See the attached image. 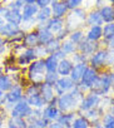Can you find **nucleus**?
I'll use <instances>...</instances> for the list:
<instances>
[{"label":"nucleus","instance_id":"obj_1","mask_svg":"<svg viewBox=\"0 0 114 128\" xmlns=\"http://www.w3.org/2000/svg\"><path fill=\"white\" fill-rule=\"evenodd\" d=\"M84 93L75 86L72 90L62 94L58 97V102H56V107L59 108L60 113L65 112H77L79 103L83 98Z\"/></svg>","mask_w":114,"mask_h":128},{"label":"nucleus","instance_id":"obj_2","mask_svg":"<svg viewBox=\"0 0 114 128\" xmlns=\"http://www.w3.org/2000/svg\"><path fill=\"white\" fill-rule=\"evenodd\" d=\"M46 69H45V63H44V58H38L34 62H31L28 66V70H26V78L30 83L34 84H40L44 82V77H45Z\"/></svg>","mask_w":114,"mask_h":128},{"label":"nucleus","instance_id":"obj_3","mask_svg":"<svg viewBox=\"0 0 114 128\" xmlns=\"http://www.w3.org/2000/svg\"><path fill=\"white\" fill-rule=\"evenodd\" d=\"M112 88H113V84H112V80H110V77H109V69H108V70L99 72L95 82L93 83L90 92L98 94L99 97H103V96L110 94Z\"/></svg>","mask_w":114,"mask_h":128},{"label":"nucleus","instance_id":"obj_4","mask_svg":"<svg viewBox=\"0 0 114 128\" xmlns=\"http://www.w3.org/2000/svg\"><path fill=\"white\" fill-rule=\"evenodd\" d=\"M108 54L109 50L107 48H99L94 54H92L88 59V66L90 68H94L95 70L100 72L104 69H108L107 62H108Z\"/></svg>","mask_w":114,"mask_h":128},{"label":"nucleus","instance_id":"obj_5","mask_svg":"<svg viewBox=\"0 0 114 128\" xmlns=\"http://www.w3.org/2000/svg\"><path fill=\"white\" fill-rule=\"evenodd\" d=\"M99 102H100V97L93 92H88L83 96L80 103H79V107H78V110L77 113L78 114H83L84 112L89 110V109H93V108H97L99 106Z\"/></svg>","mask_w":114,"mask_h":128},{"label":"nucleus","instance_id":"obj_6","mask_svg":"<svg viewBox=\"0 0 114 128\" xmlns=\"http://www.w3.org/2000/svg\"><path fill=\"white\" fill-rule=\"evenodd\" d=\"M98 74H99V72H98V70H95L94 68L88 67V68H87V70H85V73L83 74V77H82L80 82L77 84V87H78V88L84 93V94H85V93H88V92H90V89H92V87H93V83L95 82V79H97Z\"/></svg>","mask_w":114,"mask_h":128},{"label":"nucleus","instance_id":"obj_7","mask_svg":"<svg viewBox=\"0 0 114 128\" xmlns=\"http://www.w3.org/2000/svg\"><path fill=\"white\" fill-rule=\"evenodd\" d=\"M33 112V108L28 104V102L25 99L19 100L18 103H15L14 106H11L9 108V116L10 117H16V118H24L26 119Z\"/></svg>","mask_w":114,"mask_h":128},{"label":"nucleus","instance_id":"obj_8","mask_svg":"<svg viewBox=\"0 0 114 128\" xmlns=\"http://www.w3.org/2000/svg\"><path fill=\"white\" fill-rule=\"evenodd\" d=\"M21 99H24V88L20 84H14L11 89L5 93V106L4 107L9 110L11 106H14Z\"/></svg>","mask_w":114,"mask_h":128},{"label":"nucleus","instance_id":"obj_9","mask_svg":"<svg viewBox=\"0 0 114 128\" xmlns=\"http://www.w3.org/2000/svg\"><path fill=\"white\" fill-rule=\"evenodd\" d=\"M35 59H38L35 48H24V49H21V53L15 58V63L19 68H24V67L26 68Z\"/></svg>","mask_w":114,"mask_h":128},{"label":"nucleus","instance_id":"obj_10","mask_svg":"<svg viewBox=\"0 0 114 128\" xmlns=\"http://www.w3.org/2000/svg\"><path fill=\"white\" fill-rule=\"evenodd\" d=\"M77 84L72 80V78L68 76V77H59V79L56 80V83L53 86L54 88V92H55V96H62L69 90H72Z\"/></svg>","mask_w":114,"mask_h":128},{"label":"nucleus","instance_id":"obj_11","mask_svg":"<svg viewBox=\"0 0 114 128\" xmlns=\"http://www.w3.org/2000/svg\"><path fill=\"white\" fill-rule=\"evenodd\" d=\"M100 48V44H99V42H89V40H87L85 38L77 45V52H80V53H83V54H85L88 58L92 55V54H94L98 49Z\"/></svg>","mask_w":114,"mask_h":128},{"label":"nucleus","instance_id":"obj_12","mask_svg":"<svg viewBox=\"0 0 114 128\" xmlns=\"http://www.w3.org/2000/svg\"><path fill=\"white\" fill-rule=\"evenodd\" d=\"M39 12V8L36 4H24L23 9H21V16L23 20L21 23H34L35 16Z\"/></svg>","mask_w":114,"mask_h":128},{"label":"nucleus","instance_id":"obj_13","mask_svg":"<svg viewBox=\"0 0 114 128\" xmlns=\"http://www.w3.org/2000/svg\"><path fill=\"white\" fill-rule=\"evenodd\" d=\"M36 32H38V42H39V45H46L50 40H53V39L55 38V35H54L50 30H48V29L45 28V23H41V25L38 26Z\"/></svg>","mask_w":114,"mask_h":128},{"label":"nucleus","instance_id":"obj_14","mask_svg":"<svg viewBox=\"0 0 114 128\" xmlns=\"http://www.w3.org/2000/svg\"><path fill=\"white\" fill-rule=\"evenodd\" d=\"M74 67V63L72 62V59L69 58H64L60 59L58 63V68H56V73L59 77H68L70 76V72Z\"/></svg>","mask_w":114,"mask_h":128},{"label":"nucleus","instance_id":"obj_15","mask_svg":"<svg viewBox=\"0 0 114 128\" xmlns=\"http://www.w3.org/2000/svg\"><path fill=\"white\" fill-rule=\"evenodd\" d=\"M43 118L46 119L49 123L50 122H55L58 119V117L60 116V110L56 106H50V104H46L43 109Z\"/></svg>","mask_w":114,"mask_h":128},{"label":"nucleus","instance_id":"obj_16","mask_svg":"<svg viewBox=\"0 0 114 128\" xmlns=\"http://www.w3.org/2000/svg\"><path fill=\"white\" fill-rule=\"evenodd\" d=\"M88 67H89V66H88V63L74 64V67H73V69H72L69 77L72 78V80H73L75 84H78V83L80 82V79H82V77H83V74L85 73V70H87Z\"/></svg>","mask_w":114,"mask_h":128},{"label":"nucleus","instance_id":"obj_17","mask_svg":"<svg viewBox=\"0 0 114 128\" xmlns=\"http://www.w3.org/2000/svg\"><path fill=\"white\" fill-rule=\"evenodd\" d=\"M51 15H53V18H63V16H65L67 15V13H68V6H67V4H65V2H55V3H51Z\"/></svg>","mask_w":114,"mask_h":128},{"label":"nucleus","instance_id":"obj_18","mask_svg":"<svg viewBox=\"0 0 114 128\" xmlns=\"http://www.w3.org/2000/svg\"><path fill=\"white\" fill-rule=\"evenodd\" d=\"M21 45L24 48H35L39 45L38 42V32L36 30H31L24 34V38L21 40Z\"/></svg>","mask_w":114,"mask_h":128},{"label":"nucleus","instance_id":"obj_19","mask_svg":"<svg viewBox=\"0 0 114 128\" xmlns=\"http://www.w3.org/2000/svg\"><path fill=\"white\" fill-rule=\"evenodd\" d=\"M39 90H40V96L43 97V99L45 100V103H50L55 97V92H54V88L53 86H49V84H45V83H40L39 84Z\"/></svg>","mask_w":114,"mask_h":128},{"label":"nucleus","instance_id":"obj_20","mask_svg":"<svg viewBox=\"0 0 114 128\" xmlns=\"http://www.w3.org/2000/svg\"><path fill=\"white\" fill-rule=\"evenodd\" d=\"M3 18H4V20H5L6 23L15 24V25H20V24H21V20H23L21 12H20V10H15V9H9L8 13H6Z\"/></svg>","mask_w":114,"mask_h":128},{"label":"nucleus","instance_id":"obj_21","mask_svg":"<svg viewBox=\"0 0 114 128\" xmlns=\"http://www.w3.org/2000/svg\"><path fill=\"white\" fill-rule=\"evenodd\" d=\"M45 28L48 29V30H50L54 35L58 33V32H60L63 28H64V22L60 19V18H50L46 23H45Z\"/></svg>","mask_w":114,"mask_h":128},{"label":"nucleus","instance_id":"obj_22","mask_svg":"<svg viewBox=\"0 0 114 128\" xmlns=\"http://www.w3.org/2000/svg\"><path fill=\"white\" fill-rule=\"evenodd\" d=\"M85 39L89 42H99L100 39H103V28L99 25L90 26V29L85 35Z\"/></svg>","mask_w":114,"mask_h":128},{"label":"nucleus","instance_id":"obj_23","mask_svg":"<svg viewBox=\"0 0 114 128\" xmlns=\"http://www.w3.org/2000/svg\"><path fill=\"white\" fill-rule=\"evenodd\" d=\"M78 116L77 112H65V113H60V116L58 117L56 122H59L60 124H63L65 128H70L73 124V120L75 119V117Z\"/></svg>","mask_w":114,"mask_h":128},{"label":"nucleus","instance_id":"obj_24","mask_svg":"<svg viewBox=\"0 0 114 128\" xmlns=\"http://www.w3.org/2000/svg\"><path fill=\"white\" fill-rule=\"evenodd\" d=\"M24 99L28 102V104H29L31 108H35V109H43V108L46 106V103H45V100L43 99V97L40 96V93H39V94H35V96L26 97V98H24Z\"/></svg>","mask_w":114,"mask_h":128},{"label":"nucleus","instance_id":"obj_25","mask_svg":"<svg viewBox=\"0 0 114 128\" xmlns=\"http://www.w3.org/2000/svg\"><path fill=\"white\" fill-rule=\"evenodd\" d=\"M6 128H28V122L24 118H16V117H8L6 122Z\"/></svg>","mask_w":114,"mask_h":128},{"label":"nucleus","instance_id":"obj_26","mask_svg":"<svg viewBox=\"0 0 114 128\" xmlns=\"http://www.w3.org/2000/svg\"><path fill=\"white\" fill-rule=\"evenodd\" d=\"M100 16L104 23H113L114 22V8L110 5H104L99 10Z\"/></svg>","mask_w":114,"mask_h":128},{"label":"nucleus","instance_id":"obj_27","mask_svg":"<svg viewBox=\"0 0 114 128\" xmlns=\"http://www.w3.org/2000/svg\"><path fill=\"white\" fill-rule=\"evenodd\" d=\"M44 63H45V69H46V72H56L59 59L56 58L54 54H49V55H46V56L44 58Z\"/></svg>","mask_w":114,"mask_h":128},{"label":"nucleus","instance_id":"obj_28","mask_svg":"<svg viewBox=\"0 0 114 128\" xmlns=\"http://www.w3.org/2000/svg\"><path fill=\"white\" fill-rule=\"evenodd\" d=\"M103 114H104V112H103L102 109H99L98 107H97V108H93V109H89V110H87V112L83 113V116H84L90 123H94V122H97V120H100V118H102Z\"/></svg>","mask_w":114,"mask_h":128},{"label":"nucleus","instance_id":"obj_29","mask_svg":"<svg viewBox=\"0 0 114 128\" xmlns=\"http://www.w3.org/2000/svg\"><path fill=\"white\" fill-rule=\"evenodd\" d=\"M13 86H14V82L9 74H6V73L0 74V90L3 93H6L8 90H10Z\"/></svg>","mask_w":114,"mask_h":128},{"label":"nucleus","instance_id":"obj_30","mask_svg":"<svg viewBox=\"0 0 114 128\" xmlns=\"http://www.w3.org/2000/svg\"><path fill=\"white\" fill-rule=\"evenodd\" d=\"M87 23H88V25H90V26H94V25L102 26V24H104V22H103V19H102V16H100L99 10H93V12H90V13L88 14V16H87Z\"/></svg>","mask_w":114,"mask_h":128},{"label":"nucleus","instance_id":"obj_31","mask_svg":"<svg viewBox=\"0 0 114 128\" xmlns=\"http://www.w3.org/2000/svg\"><path fill=\"white\" fill-rule=\"evenodd\" d=\"M60 50L64 52L65 55H72L77 52V45L73 42H70L69 39H65L60 43Z\"/></svg>","mask_w":114,"mask_h":128},{"label":"nucleus","instance_id":"obj_32","mask_svg":"<svg viewBox=\"0 0 114 128\" xmlns=\"http://www.w3.org/2000/svg\"><path fill=\"white\" fill-rule=\"evenodd\" d=\"M70 128H90V122L83 114H78L75 119L73 120V124Z\"/></svg>","mask_w":114,"mask_h":128},{"label":"nucleus","instance_id":"obj_33","mask_svg":"<svg viewBox=\"0 0 114 128\" xmlns=\"http://www.w3.org/2000/svg\"><path fill=\"white\" fill-rule=\"evenodd\" d=\"M51 16H53V15H51V9H50V6H46V8L39 9V12H38V14H36L35 18H36V20L40 22V23H46Z\"/></svg>","mask_w":114,"mask_h":128},{"label":"nucleus","instance_id":"obj_34","mask_svg":"<svg viewBox=\"0 0 114 128\" xmlns=\"http://www.w3.org/2000/svg\"><path fill=\"white\" fill-rule=\"evenodd\" d=\"M68 36H69V40H70V42H73L75 45H78V44L85 38V34H84L83 30H80V29H75V30L70 32Z\"/></svg>","mask_w":114,"mask_h":128},{"label":"nucleus","instance_id":"obj_35","mask_svg":"<svg viewBox=\"0 0 114 128\" xmlns=\"http://www.w3.org/2000/svg\"><path fill=\"white\" fill-rule=\"evenodd\" d=\"M60 43H62V42H59L56 38H54V39L50 40L46 45H44L45 49H46V52H48V54H54L55 52H58V50L60 49Z\"/></svg>","mask_w":114,"mask_h":128},{"label":"nucleus","instance_id":"obj_36","mask_svg":"<svg viewBox=\"0 0 114 128\" xmlns=\"http://www.w3.org/2000/svg\"><path fill=\"white\" fill-rule=\"evenodd\" d=\"M104 128H114V114H110L108 112H105L102 118H100Z\"/></svg>","mask_w":114,"mask_h":128},{"label":"nucleus","instance_id":"obj_37","mask_svg":"<svg viewBox=\"0 0 114 128\" xmlns=\"http://www.w3.org/2000/svg\"><path fill=\"white\" fill-rule=\"evenodd\" d=\"M103 28V39L108 40L114 35V22L113 23H107Z\"/></svg>","mask_w":114,"mask_h":128},{"label":"nucleus","instance_id":"obj_38","mask_svg":"<svg viewBox=\"0 0 114 128\" xmlns=\"http://www.w3.org/2000/svg\"><path fill=\"white\" fill-rule=\"evenodd\" d=\"M58 79H59V76H58V73H56V72H46L43 83L49 84V86H54Z\"/></svg>","mask_w":114,"mask_h":128},{"label":"nucleus","instance_id":"obj_39","mask_svg":"<svg viewBox=\"0 0 114 128\" xmlns=\"http://www.w3.org/2000/svg\"><path fill=\"white\" fill-rule=\"evenodd\" d=\"M72 62L74 63V64H80V63H88V56L85 55V54H83V53H80V52H75L74 54H72Z\"/></svg>","mask_w":114,"mask_h":128},{"label":"nucleus","instance_id":"obj_40","mask_svg":"<svg viewBox=\"0 0 114 128\" xmlns=\"http://www.w3.org/2000/svg\"><path fill=\"white\" fill-rule=\"evenodd\" d=\"M9 117V110L5 107H0V128H3Z\"/></svg>","mask_w":114,"mask_h":128},{"label":"nucleus","instance_id":"obj_41","mask_svg":"<svg viewBox=\"0 0 114 128\" xmlns=\"http://www.w3.org/2000/svg\"><path fill=\"white\" fill-rule=\"evenodd\" d=\"M23 6H24V2H23V0H14V2H11L8 5L9 9H15V10H20V12H21Z\"/></svg>","mask_w":114,"mask_h":128},{"label":"nucleus","instance_id":"obj_42","mask_svg":"<svg viewBox=\"0 0 114 128\" xmlns=\"http://www.w3.org/2000/svg\"><path fill=\"white\" fill-rule=\"evenodd\" d=\"M68 35H69V30L64 26L60 32H58V33L55 34V38L58 39L59 42H63V40H65V39H67V36H68Z\"/></svg>","mask_w":114,"mask_h":128},{"label":"nucleus","instance_id":"obj_43","mask_svg":"<svg viewBox=\"0 0 114 128\" xmlns=\"http://www.w3.org/2000/svg\"><path fill=\"white\" fill-rule=\"evenodd\" d=\"M35 53H36V56H38V58H45L46 55H49L44 45H38V46H35Z\"/></svg>","mask_w":114,"mask_h":128},{"label":"nucleus","instance_id":"obj_44","mask_svg":"<svg viewBox=\"0 0 114 128\" xmlns=\"http://www.w3.org/2000/svg\"><path fill=\"white\" fill-rule=\"evenodd\" d=\"M83 3V0H65V4L68 6V9H77L79 8V5Z\"/></svg>","mask_w":114,"mask_h":128},{"label":"nucleus","instance_id":"obj_45","mask_svg":"<svg viewBox=\"0 0 114 128\" xmlns=\"http://www.w3.org/2000/svg\"><path fill=\"white\" fill-rule=\"evenodd\" d=\"M35 4L38 5L39 9H41V8L50 6L51 5V0H35Z\"/></svg>","mask_w":114,"mask_h":128},{"label":"nucleus","instance_id":"obj_46","mask_svg":"<svg viewBox=\"0 0 114 128\" xmlns=\"http://www.w3.org/2000/svg\"><path fill=\"white\" fill-rule=\"evenodd\" d=\"M6 45H8L6 40H5L4 38L0 36V55H3V54L5 53V50H6Z\"/></svg>","mask_w":114,"mask_h":128},{"label":"nucleus","instance_id":"obj_47","mask_svg":"<svg viewBox=\"0 0 114 128\" xmlns=\"http://www.w3.org/2000/svg\"><path fill=\"white\" fill-rule=\"evenodd\" d=\"M105 42H107V44H105L107 49H108V50H114V35H113L110 39L105 40Z\"/></svg>","mask_w":114,"mask_h":128},{"label":"nucleus","instance_id":"obj_48","mask_svg":"<svg viewBox=\"0 0 114 128\" xmlns=\"http://www.w3.org/2000/svg\"><path fill=\"white\" fill-rule=\"evenodd\" d=\"M48 128H65L63 124H60L59 122H50L49 124H48Z\"/></svg>","mask_w":114,"mask_h":128},{"label":"nucleus","instance_id":"obj_49","mask_svg":"<svg viewBox=\"0 0 114 128\" xmlns=\"http://www.w3.org/2000/svg\"><path fill=\"white\" fill-rule=\"evenodd\" d=\"M54 55H55L56 58H58L59 60H60V59H64V58H67V55H65V53H64V52H62L60 49H59L58 52H55V53H54Z\"/></svg>","mask_w":114,"mask_h":128},{"label":"nucleus","instance_id":"obj_50","mask_svg":"<svg viewBox=\"0 0 114 128\" xmlns=\"http://www.w3.org/2000/svg\"><path fill=\"white\" fill-rule=\"evenodd\" d=\"M90 128H104L102 120H97L94 123H90Z\"/></svg>","mask_w":114,"mask_h":128},{"label":"nucleus","instance_id":"obj_51","mask_svg":"<svg viewBox=\"0 0 114 128\" xmlns=\"http://www.w3.org/2000/svg\"><path fill=\"white\" fill-rule=\"evenodd\" d=\"M4 106H5V93L0 90V107H4Z\"/></svg>","mask_w":114,"mask_h":128},{"label":"nucleus","instance_id":"obj_52","mask_svg":"<svg viewBox=\"0 0 114 128\" xmlns=\"http://www.w3.org/2000/svg\"><path fill=\"white\" fill-rule=\"evenodd\" d=\"M113 97H114V96H113ZM107 112L110 113V114H114V98H113V102H112V104L109 106V108H108Z\"/></svg>","mask_w":114,"mask_h":128},{"label":"nucleus","instance_id":"obj_53","mask_svg":"<svg viewBox=\"0 0 114 128\" xmlns=\"http://www.w3.org/2000/svg\"><path fill=\"white\" fill-rule=\"evenodd\" d=\"M24 4H35V0H23Z\"/></svg>","mask_w":114,"mask_h":128},{"label":"nucleus","instance_id":"obj_54","mask_svg":"<svg viewBox=\"0 0 114 128\" xmlns=\"http://www.w3.org/2000/svg\"><path fill=\"white\" fill-rule=\"evenodd\" d=\"M4 24H5V20H4V18H1V16H0V28H1Z\"/></svg>","mask_w":114,"mask_h":128},{"label":"nucleus","instance_id":"obj_55","mask_svg":"<svg viewBox=\"0 0 114 128\" xmlns=\"http://www.w3.org/2000/svg\"><path fill=\"white\" fill-rule=\"evenodd\" d=\"M109 69H110V70H112V72H114V64H113V66H112V67H110V68H109Z\"/></svg>","mask_w":114,"mask_h":128},{"label":"nucleus","instance_id":"obj_56","mask_svg":"<svg viewBox=\"0 0 114 128\" xmlns=\"http://www.w3.org/2000/svg\"><path fill=\"white\" fill-rule=\"evenodd\" d=\"M55 2H59V0H51V3H55Z\"/></svg>","mask_w":114,"mask_h":128},{"label":"nucleus","instance_id":"obj_57","mask_svg":"<svg viewBox=\"0 0 114 128\" xmlns=\"http://www.w3.org/2000/svg\"><path fill=\"white\" fill-rule=\"evenodd\" d=\"M109 2H110V3H113V4H114V0H109Z\"/></svg>","mask_w":114,"mask_h":128},{"label":"nucleus","instance_id":"obj_58","mask_svg":"<svg viewBox=\"0 0 114 128\" xmlns=\"http://www.w3.org/2000/svg\"><path fill=\"white\" fill-rule=\"evenodd\" d=\"M112 90H113V92H114V87H113V88H112Z\"/></svg>","mask_w":114,"mask_h":128}]
</instances>
